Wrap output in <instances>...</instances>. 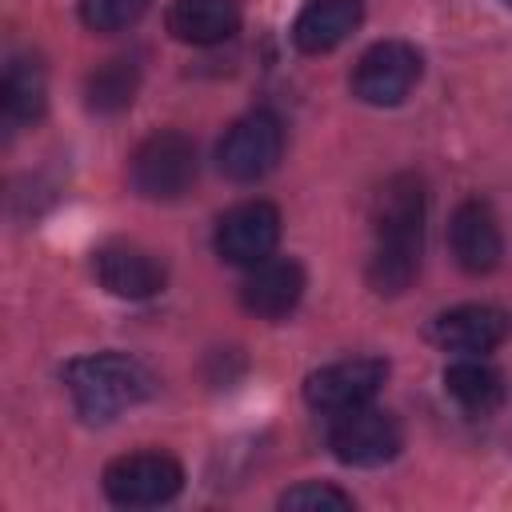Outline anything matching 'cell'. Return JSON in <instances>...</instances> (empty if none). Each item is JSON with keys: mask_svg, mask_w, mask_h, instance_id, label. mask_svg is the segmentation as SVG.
I'll use <instances>...</instances> for the list:
<instances>
[{"mask_svg": "<svg viewBox=\"0 0 512 512\" xmlns=\"http://www.w3.org/2000/svg\"><path fill=\"white\" fill-rule=\"evenodd\" d=\"M328 448H332V456L340 464L376 468V464H388L404 448V428H400V420L392 412L360 404V408H348V412L332 416Z\"/></svg>", "mask_w": 512, "mask_h": 512, "instance_id": "cell-7", "label": "cell"}, {"mask_svg": "<svg viewBox=\"0 0 512 512\" xmlns=\"http://www.w3.org/2000/svg\"><path fill=\"white\" fill-rule=\"evenodd\" d=\"M424 216L428 196L424 180L412 172H400L384 180L372 204V252H368V284L380 296H400L424 256Z\"/></svg>", "mask_w": 512, "mask_h": 512, "instance_id": "cell-1", "label": "cell"}, {"mask_svg": "<svg viewBox=\"0 0 512 512\" xmlns=\"http://www.w3.org/2000/svg\"><path fill=\"white\" fill-rule=\"evenodd\" d=\"M136 88H140V64H136V56H116V60L100 64L88 76L84 96H88V108L92 112L112 116V112H124L136 100Z\"/></svg>", "mask_w": 512, "mask_h": 512, "instance_id": "cell-18", "label": "cell"}, {"mask_svg": "<svg viewBox=\"0 0 512 512\" xmlns=\"http://www.w3.org/2000/svg\"><path fill=\"white\" fill-rule=\"evenodd\" d=\"M64 388L84 420H112L152 396V372L124 352H92L64 364Z\"/></svg>", "mask_w": 512, "mask_h": 512, "instance_id": "cell-2", "label": "cell"}, {"mask_svg": "<svg viewBox=\"0 0 512 512\" xmlns=\"http://www.w3.org/2000/svg\"><path fill=\"white\" fill-rule=\"evenodd\" d=\"M364 20L360 0H308L292 20V44L304 56H324L344 44Z\"/></svg>", "mask_w": 512, "mask_h": 512, "instance_id": "cell-14", "label": "cell"}, {"mask_svg": "<svg viewBox=\"0 0 512 512\" xmlns=\"http://www.w3.org/2000/svg\"><path fill=\"white\" fill-rule=\"evenodd\" d=\"M152 0H80V20L84 28L92 32H124L132 28L144 12H148Z\"/></svg>", "mask_w": 512, "mask_h": 512, "instance_id": "cell-19", "label": "cell"}, {"mask_svg": "<svg viewBox=\"0 0 512 512\" xmlns=\"http://www.w3.org/2000/svg\"><path fill=\"white\" fill-rule=\"evenodd\" d=\"M128 180L144 200H180L196 184V144L176 128L144 136L128 160Z\"/></svg>", "mask_w": 512, "mask_h": 512, "instance_id": "cell-3", "label": "cell"}, {"mask_svg": "<svg viewBox=\"0 0 512 512\" xmlns=\"http://www.w3.org/2000/svg\"><path fill=\"white\" fill-rule=\"evenodd\" d=\"M304 284L308 280H304L300 260H292V256H268V260L252 264L248 276L240 280V304L252 316H260V320H280V316H288L300 304Z\"/></svg>", "mask_w": 512, "mask_h": 512, "instance_id": "cell-12", "label": "cell"}, {"mask_svg": "<svg viewBox=\"0 0 512 512\" xmlns=\"http://www.w3.org/2000/svg\"><path fill=\"white\" fill-rule=\"evenodd\" d=\"M100 484L104 496L120 508H160L180 496L184 468L168 452H128L104 468Z\"/></svg>", "mask_w": 512, "mask_h": 512, "instance_id": "cell-5", "label": "cell"}, {"mask_svg": "<svg viewBox=\"0 0 512 512\" xmlns=\"http://www.w3.org/2000/svg\"><path fill=\"white\" fill-rule=\"evenodd\" d=\"M164 24L180 44L212 48L240 32V4L236 0H172Z\"/></svg>", "mask_w": 512, "mask_h": 512, "instance_id": "cell-15", "label": "cell"}, {"mask_svg": "<svg viewBox=\"0 0 512 512\" xmlns=\"http://www.w3.org/2000/svg\"><path fill=\"white\" fill-rule=\"evenodd\" d=\"M420 72L424 60L408 40H376L352 68V96L372 108H392L416 88Z\"/></svg>", "mask_w": 512, "mask_h": 512, "instance_id": "cell-6", "label": "cell"}, {"mask_svg": "<svg viewBox=\"0 0 512 512\" xmlns=\"http://www.w3.org/2000/svg\"><path fill=\"white\" fill-rule=\"evenodd\" d=\"M280 508H292V512H324V508H352V496L340 492L336 484H320V480H304V484H292L288 492H280Z\"/></svg>", "mask_w": 512, "mask_h": 512, "instance_id": "cell-20", "label": "cell"}, {"mask_svg": "<svg viewBox=\"0 0 512 512\" xmlns=\"http://www.w3.org/2000/svg\"><path fill=\"white\" fill-rule=\"evenodd\" d=\"M384 380H388L384 360L352 356V360H336V364L308 372L304 376V400H308V408H316L324 416H340L348 408L372 404V396L384 388Z\"/></svg>", "mask_w": 512, "mask_h": 512, "instance_id": "cell-8", "label": "cell"}, {"mask_svg": "<svg viewBox=\"0 0 512 512\" xmlns=\"http://www.w3.org/2000/svg\"><path fill=\"white\" fill-rule=\"evenodd\" d=\"M432 344H440L444 352H460V356H484L496 344H504L508 336V316L492 304H456L448 312H440L428 328Z\"/></svg>", "mask_w": 512, "mask_h": 512, "instance_id": "cell-13", "label": "cell"}, {"mask_svg": "<svg viewBox=\"0 0 512 512\" xmlns=\"http://www.w3.org/2000/svg\"><path fill=\"white\" fill-rule=\"evenodd\" d=\"M448 248H452V260L468 272V276H488L500 256H504V236H500V224L492 216V208L476 196L460 200L452 208V220H448Z\"/></svg>", "mask_w": 512, "mask_h": 512, "instance_id": "cell-10", "label": "cell"}, {"mask_svg": "<svg viewBox=\"0 0 512 512\" xmlns=\"http://www.w3.org/2000/svg\"><path fill=\"white\" fill-rule=\"evenodd\" d=\"M92 272L120 300H148L164 288V264L148 248L128 244V240L100 244L92 256Z\"/></svg>", "mask_w": 512, "mask_h": 512, "instance_id": "cell-11", "label": "cell"}, {"mask_svg": "<svg viewBox=\"0 0 512 512\" xmlns=\"http://www.w3.org/2000/svg\"><path fill=\"white\" fill-rule=\"evenodd\" d=\"M284 156V124L276 112L256 108L232 120L216 144V168L232 184H256L264 180Z\"/></svg>", "mask_w": 512, "mask_h": 512, "instance_id": "cell-4", "label": "cell"}, {"mask_svg": "<svg viewBox=\"0 0 512 512\" xmlns=\"http://www.w3.org/2000/svg\"><path fill=\"white\" fill-rule=\"evenodd\" d=\"M508 4H512V0H508Z\"/></svg>", "mask_w": 512, "mask_h": 512, "instance_id": "cell-21", "label": "cell"}, {"mask_svg": "<svg viewBox=\"0 0 512 512\" xmlns=\"http://www.w3.org/2000/svg\"><path fill=\"white\" fill-rule=\"evenodd\" d=\"M48 108V84L36 60H12L4 68V84H0V112H4V128L20 132L28 124H36Z\"/></svg>", "mask_w": 512, "mask_h": 512, "instance_id": "cell-16", "label": "cell"}, {"mask_svg": "<svg viewBox=\"0 0 512 512\" xmlns=\"http://www.w3.org/2000/svg\"><path fill=\"white\" fill-rule=\"evenodd\" d=\"M216 256L236 264V268H252L260 260H268L280 244V212L268 200H244L232 204L212 232Z\"/></svg>", "mask_w": 512, "mask_h": 512, "instance_id": "cell-9", "label": "cell"}, {"mask_svg": "<svg viewBox=\"0 0 512 512\" xmlns=\"http://www.w3.org/2000/svg\"><path fill=\"white\" fill-rule=\"evenodd\" d=\"M444 392L472 416H492L504 404V376L480 356H464L444 368Z\"/></svg>", "mask_w": 512, "mask_h": 512, "instance_id": "cell-17", "label": "cell"}]
</instances>
